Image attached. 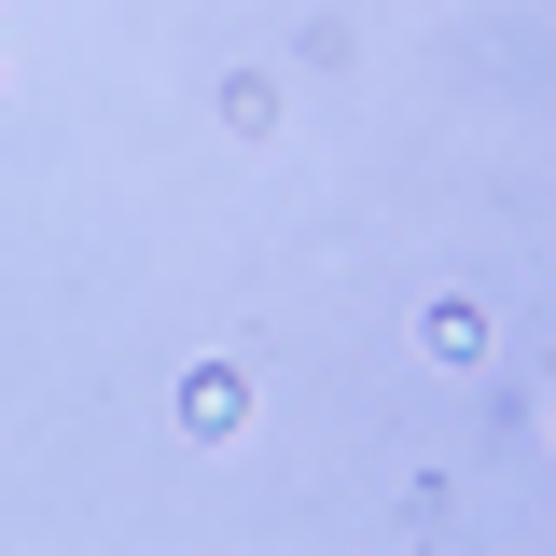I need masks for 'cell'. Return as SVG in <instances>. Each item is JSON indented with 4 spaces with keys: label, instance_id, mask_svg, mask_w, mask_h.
<instances>
[{
    "label": "cell",
    "instance_id": "1",
    "mask_svg": "<svg viewBox=\"0 0 556 556\" xmlns=\"http://www.w3.org/2000/svg\"><path fill=\"white\" fill-rule=\"evenodd\" d=\"M181 431H195V445H237V431H251V376H237V362H195V376H181Z\"/></svg>",
    "mask_w": 556,
    "mask_h": 556
},
{
    "label": "cell",
    "instance_id": "2",
    "mask_svg": "<svg viewBox=\"0 0 556 556\" xmlns=\"http://www.w3.org/2000/svg\"><path fill=\"white\" fill-rule=\"evenodd\" d=\"M417 334H431V362H486V348H501V320H486L473 292H445V306H431Z\"/></svg>",
    "mask_w": 556,
    "mask_h": 556
},
{
    "label": "cell",
    "instance_id": "3",
    "mask_svg": "<svg viewBox=\"0 0 556 556\" xmlns=\"http://www.w3.org/2000/svg\"><path fill=\"white\" fill-rule=\"evenodd\" d=\"M278 112H292L278 70H223V126H237V139H278Z\"/></svg>",
    "mask_w": 556,
    "mask_h": 556
}]
</instances>
